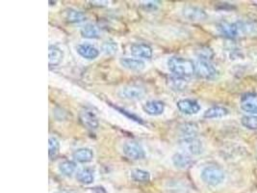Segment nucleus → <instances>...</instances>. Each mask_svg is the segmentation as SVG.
I'll return each mask as SVG.
<instances>
[{
	"label": "nucleus",
	"instance_id": "1",
	"mask_svg": "<svg viewBox=\"0 0 257 193\" xmlns=\"http://www.w3.org/2000/svg\"><path fill=\"white\" fill-rule=\"evenodd\" d=\"M219 30L228 38L256 36L257 35V24L249 20L222 22L219 24Z\"/></svg>",
	"mask_w": 257,
	"mask_h": 193
},
{
	"label": "nucleus",
	"instance_id": "2",
	"mask_svg": "<svg viewBox=\"0 0 257 193\" xmlns=\"http://www.w3.org/2000/svg\"><path fill=\"white\" fill-rule=\"evenodd\" d=\"M168 68L177 78H190L196 74V64L182 57H171L168 60Z\"/></svg>",
	"mask_w": 257,
	"mask_h": 193
},
{
	"label": "nucleus",
	"instance_id": "3",
	"mask_svg": "<svg viewBox=\"0 0 257 193\" xmlns=\"http://www.w3.org/2000/svg\"><path fill=\"white\" fill-rule=\"evenodd\" d=\"M202 179L206 184L216 186L224 182L225 172L219 166H207L202 172Z\"/></svg>",
	"mask_w": 257,
	"mask_h": 193
},
{
	"label": "nucleus",
	"instance_id": "4",
	"mask_svg": "<svg viewBox=\"0 0 257 193\" xmlns=\"http://www.w3.org/2000/svg\"><path fill=\"white\" fill-rule=\"evenodd\" d=\"M196 74L203 80H214L218 76V70L209 60L199 59L196 63Z\"/></svg>",
	"mask_w": 257,
	"mask_h": 193
},
{
	"label": "nucleus",
	"instance_id": "5",
	"mask_svg": "<svg viewBox=\"0 0 257 193\" xmlns=\"http://www.w3.org/2000/svg\"><path fill=\"white\" fill-rule=\"evenodd\" d=\"M123 154L130 160H139L146 156V152L141 144L135 141H127L123 145Z\"/></svg>",
	"mask_w": 257,
	"mask_h": 193
},
{
	"label": "nucleus",
	"instance_id": "6",
	"mask_svg": "<svg viewBox=\"0 0 257 193\" xmlns=\"http://www.w3.org/2000/svg\"><path fill=\"white\" fill-rule=\"evenodd\" d=\"M145 90L139 86L128 85L122 88L119 92V95L122 98L129 100H140L145 96Z\"/></svg>",
	"mask_w": 257,
	"mask_h": 193
},
{
	"label": "nucleus",
	"instance_id": "7",
	"mask_svg": "<svg viewBox=\"0 0 257 193\" xmlns=\"http://www.w3.org/2000/svg\"><path fill=\"white\" fill-rule=\"evenodd\" d=\"M182 149L190 154L199 156L203 152V145L201 140L198 138H191L182 139L180 142Z\"/></svg>",
	"mask_w": 257,
	"mask_h": 193
},
{
	"label": "nucleus",
	"instance_id": "8",
	"mask_svg": "<svg viewBox=\"0 0 257 193\" xmlns=\"http://www.w3.org/2000/svg\"><path fill=\"white\" fill-rule=\"evenodd\" d=\"M240 108L242 110L251 114V115H257V94L247 93L241 96Z\"/></svg>",
	"mask_w": 257,
	"mask_h": 193
},
{
	"label": "nucleus",
	"instance_id": "9",
	"mask_svg": "<svg viewBox=\"0 0 257 193\" xmlns=\"http://www.w3.org/2000/svg\"><path fill=\"white\" fill-rule=\"evenodd\" d=\"M176 106L178 110L186 115H195L201 110V106L195 100L183 98L177 102Z\"/></svg>",
	"mask_w": 257,
	"mask_h": 193
},
{
	"label": "nucleus",
	"instance_id": "10",
	"mask_svg": "<svg viewBox=\"0 0 257 193\" xmlns=\"http://www.w3.org/2000/svg\"><path fill=\"white\" fill-rule=\"evenodd\" d=\"M183 16L192 22H201L207 18V14L203 9L195 6H187L182 11Z\"/></svg>",
	"mask_w": 257,
	"mask_h": 193
},
{
	"label": "nucleus",
	"instance_id": "11",
	"mask_svg": "<svg viewBox=\"0 0 257 193\" xmlns=\"http://www.w3.org/2000/svg\"><path fill=\"white\" fill-rule=\"evenodd\" d=\"M130 52L138 58L150 59L153 54L152 48L147 44H133L130 46Z\"/></svg>",
	"mask_w": 257,
	"mask_h": 193
},
{
	"label": "nucleus",
	"instance_id": "12",
	"mask_svg": "<svg viewBox=\"0 0 257 193\" xmlns=\"http://www.w3.org/2000/svg\"><path fill=\"white\" fill-rule=\"evenodd\" d=\"M76 52L79 56L88 60H94L99 56V50L90 44H80L76 46Z\"/></svg>",
	"mask_w": 257,
	"mask_h": 193
},
{
	"label": "nucleus",
	"instance_id": "13",
	"mask_svg": "<svg viewBox=\"0 0 257 193\" xmlns=\"http://www.w3.org/2000/svg\"><path fill=\"white\" fill-rule=\"evenodd\" d=\"M79 119L82 124H84L89 130H96L98 128V120L95 113L92 111L82 110L79 114Z\"/></svg>",
	"mask_w": 257,
	"mask_h": 193
},
{
	"label": "nucleus",
	"instance_id": "14",
	"mask_svg": "<svg viewBox=\"0 0 257 193\" xmlns=\"http://www.w3.org/2000/svg\"><path fill=\"white\" fill-rule=\"evenodd\" d=\"M94 152L90 148H79L72 154L74 162L79 164H88L94 160Z\"/></svg>",
	"mask_w": 257,
	"mask_h": 193
},
{
	"label": "nucleus",
	"instance_id": "15",
	"mask_svg": "<svg viewBox=\"0 0 257 193\" xmlns=\"http://www.w3.org/2000/svg\"><path fill=\"white\" fill-rule=\"evenodd\" d=\"M143 110L150 116H158L165 110V104L160 100H149L144 104Z\"/></svg>",
	"mask_w": 257,
	"mask_h": 193
},
{
	"label": "nucleus",
	"instance_id": "16",
	"mask_svg": "<svg viewBox=\"0 0 257 193\" xmlns=\"http://www.w3.org/2000/svg\"><path fill=\"white\" fill-rule=\"evenodd\" d=\"M64 58V52L63 50L54 44L49 46L48 48V62H49V66L53 67V66H58L62 63Z\"/></svg>",
	"mask_w": 257,
	"mask_h": 193
},
{
	"label": "nucleus",
	"instance_id": "17",
	"mask_svg": "<svg viewBox=\"0 0 257 193\" xmlns=\"http://www.w3.org/2000/svg\"><path fill=\"white\" fill-rule=\"evenodd\" d=\"M173 164L178 169H187L192 166L193 160L185 152H176L173 156Z\"/></svg>",
	"mask_w": 257,
	"mask_h": 193
},
{
	"label": "nucleus",
	"instance_id": "18",
	"mask_svg": "<svg viewBox=\"0 0 257 193\" xmlns=\"http://www.w3.org/2000/svg\"><path fill=\"white\" fill-rule=\"evenodd\" d=\"M120 63L125 69L131 70H142L146 67V64L143 60L136 58H122L120 60Z\"/></svg>",
	"mask_w": 257,
	"mask_h": 193
},
{
	"label": "nucleus",
	"instance_id": "19",
	"mask_svg": "<svg viewBox=\"0 0 257 193\" xmlns=\"http://www.w3.org/2000/svg\"><path fill=\"white\" fill-rule=\"evenodd\" d=\"M229 114V110L224 106H212L204 112L203 117L206 119H215L222 118Z\"/></svg>",
	"mask_w": 257,
	"mask_h": 193
},
{
	"label": "nucleus",
	"instance_id": "20",
	"mask_svg": "<svg viewBox=\"0 0 257 193\" xmlns=\"http://www.w3.org/2000/svg\"><path fill=\"white\" fill-rule=\"evenodd\" d=\"M198 130H199V126L195 123L183 124L179 128L180 134H181V136L183 138V139H185V138H196V134H198Z\"/></svg>",
	"mask_w": 257,
	"mask_h": 193
},
{
	"label": "nucleus",
	"instance_id": "21",
	"mask_svg": "<svg viewBox=\"0 0 257 193\" xmlns=\"http://www.w3.org/2000/svg\"><path fill=\"white\" fill-rule=\"evenodd\" d=\"M76 179L83 184H91L95 180L94 172L90 168H84L77 172Z\"/></svg>",
	"mask_w": 257,
	"mask_h": 193
},
{
	"label": "nucleus",
	"instance_id": "22",
	"mask_svg": "<svg viewBox=\"0 0 257 193\" xmlns=\"http://www.w3.org/2000/svg\"><path fill=\"white\" fill-rule=\"evenodd\" d=\"M81 35L83 38L87 39H96L100 36L99 29L93 24H87L81 28Z\"/></svg>",
	"mask_w": 257,
	"mask_h": 193
},
{
	"label": "nucleus",
	"instance_id": "23",
	"mask_svg": "<svg viewBox=\"0 0 257 193\" xmlns=\"http://www.w3.org/2000/svg\"><path fill=\"white\" fill-rule=\"evenodd\" d=\"M65 16L68 22H71V24H80L87 20L86 14L80 11H76L73 9L68 10L65 14Z\"/></svg>",
	"mask_w": 257,
	"mask_h": 193
},
{
	"label": "nucleus",
	"instance_id": "24",
	"mask_svg": "<svg viewBox=\"0 0 257 193\" xmlns=\"http://www.w3.org/2000/svg\"><path fill=\"white\" fill-rule=\"evenodd\" d=\"M76 164L71 160H65L59 164V171L66 177H71L76 171Z\"/></svg>",
	"mask_w": 257,
	"mask_h": 193
},
{
	"label": "nucleus",
	"instance_id": "25",
	"mask_svg": "<svg viewBox=\"0 0 257 193\" xmlns=\"http://www.w3.org/2000/svg\"><path fill=\"white\" fill-rule=\"evenodd\" d=\"M131 178L138 182H148L150 180V174L143 169H133L131 171Z\"/></svg>",
	"mask_w": 257,
	"mask_h": 193
},
{
	"label": "nucleus",
	"instance_id": "26",
	"mask_svg": "<svg viewBox=\"0 0 257 193\" xmlns=\"http://www.w3.org/2000/svg\"><path fill=\"white\" fill-rule=\"evenodd\" d=\"M60 152V142L55 138H50L48 140V154L50 160H54Z\"/></svg>",
	"mask_w": 257,
	"mask_h": 193
},
{
	"label": "nucleus",
	"instance_id": "27",
	"mask_svg": "<svg viewBox=\"0 0 257 193\" xmlns=\"http://www.w3.org/2000/svg\"><path fill=\"white\" fill-rule=\"evenodd\" d=\"M241 124L248 130H257V115L244 116L241 119Z\"/></svg>",
	"mask_w": 257,
	"mask_h": 193
},
{
	"label": "nucleus",
	"instance_id": "28",
	"mask_svg": "<svg viewBox=\"0 0 257 193\" xmlns=\"http://www.w3.org/2000/svg\"><path fill=\"white\" fill-rule=\"evenodd\" d=\"M102 52L105 54H108V56L115 54L118 52V44H117V42L114 41L105 42L102 44Z\"/></svg>",
	"mask_w": 257,
	"mask_h": 193
},
{
	"label": "nucleus",
	"instance_id": "29",
	"mask_svg": "<svg viewBox=\"0 0 257 193\" xmlns=\"http://www.w3.org/2000/svg\"><path fill=\"white\" fill-rule=\"evenodd\" d=\"M117 108L118 110L120 111L122 114H124L125 116H127L128 118H130L131 120H133V121H135L137 123H140V124H144L143 123V121H142V119L140 118V117H138V116H136L135 114H133V113H131V112H129V111H126L125 110H122V108Z\"/></svg>",
	"mask_w": 257,
	"mask_h": 193
}]
</instances>
